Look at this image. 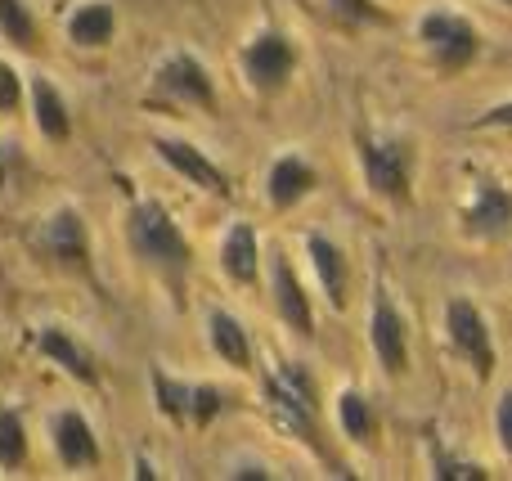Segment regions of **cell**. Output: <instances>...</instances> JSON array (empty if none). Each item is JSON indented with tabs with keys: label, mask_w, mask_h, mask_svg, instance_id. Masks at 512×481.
<instances>
[{
	"label": "cell",
	"mask_w": 512,
	"mask_h": 481,
	"mask_svg": "<svg viewBox=\"0 0 512 481\" xmlns=\"http://www.w3.org/2000/svg\"><path fill=\"white\" fill-rule=\"evenodd\" d=\"M212 347H216V356L225 360V365H234V369H248V360H252V347H248V333H243V324L234 320L230 311H212Z\"/></svg>",
	"instance_id": "obj_19"
},
{
	"label": "cell",
	"mask_w": 512,
	"mask_h": 481,
	"mask_svg": "<svg viewBox=\"0 0 512 481\" xmlns=\"http://www.w3.org/2000/svg\"><path fill=\"white\" fill-rule=\"evenodd\" d=\"M265 189H270V203L279 207V212H288L292 203H301V198L315 189V171H310L306 162L297 158V153H283V158L270 167V180H265Z\"/></svg>",
	"instance_id": "obj_14"
},
{
	"label": "cell",
	"mask_w": 512,
	"mask_h": 481,
	"mask_svg": "<svg viewBox=\"0 0 512 481\" xmlns=\"http://www.w3.org/2000/svg\"><path fill=\"white\" fill-rule=\"evenodd\" d=\"M135 477H140V481H149V477H158V473H153V464H149V459H135Z\"/></svg>",
	"instance_id": "obj_31"
},
{
	"label": "cell",
	"mask_w": 512,
	"mask_h": 481,
	"mask_svg": "<svg viewBox=\"0 0 512 481\" xmlns=\"http://www.w3.org/2000/svg\"><path fill=\"white\" fill-rule=\"evenodd\" d=\"M445 329H450L454 351H459V356L472 365V374L486 383V378L495 374V342H490L486 315H481L468 297H454V302L445 306Z\"/></svg>",
	"instance_id": "obj_4"
},
{
	"label": "cell",
	"mask_w": 512,
	"mask_h": 481,
	"mask_svg": "<svg viewBox=\"0 0 512 481\" xmlns=\"http://www.w3.org/2000/svg\"><path fill=\"white\" fill-rule=\"evenodd\" d=\"M495 432H499V446L508 450V459H512V387L504 396H499V410H495Z\"/></svg>",
	"instance_id": "obj_28"
},
{
	"label": "cell",
	"mask_w": 512,
	"mask_h": 481,
	"mask_svg": "<svg viewBox=\"0 0 512 481\" xmlns=\"http://www.w3.org/2000/svg\"><path fill=\"white\" fill-rule=\"evenodd\" d=\"M54 450H59L63 468H90V464H99L95 432H90V423L81 419L77 410L54 414Z\"/></svg>",
	"instance_id": "obj_11"
},
{
	"label": "cell",
	"mask_w": 512,
	"mask_h": 481,
	"mask_svg": "<svg viewBox=\"0 0 512 481\" xmlns=\"http://www.w3.org/2000/svg\"><path fill=\"white\" fill-rule=\"evenodd\" d=\"M131 248L140 252L149 266H158L171 284H180V275L189 270V243L180 234V225L167 216V207L144 198L131 207Z\"/></svg>",
	"instance_id": "obj_1"
},
{
	"label": "cell",
	"mask_w": 512,
	"mask_h": 481,
	"mask_svg": "<svg viewBox=\"0 0 512 481\" xmlns=\"http://www.w3.org/2000/svg\"><path fill=\"white\" fill-rule=\"evenodd\" d=\"M360 162H364V176H369V189L391 203H405L409 198V149L400 140H360Z\"/></svg>",
	"instance_id": "obj_5"
},
{
	"label": "cell",
	"mask_w": 512,
	"mask_h": 481,
	"mask_svg": "<svg viewBox=\"0 0 512 481\" xmlns=\"http://www.w3.org/2000/svg\"><path fill=\"white\" fill-rule=\"evenodd\" d=\"M234 477H248V481H261V477H270V473H265V468H239V473H234Z\"/></svg>",
	"instance_id": "obj_32"
},
{
	"label": "cell",
	"mask_w": 512,
	"mask_h": 481,
	"mask_svg": "<svg viewBox=\"0 0 512 481\" xmlns=\"http://www.w3.org/2000/svg\"><path fill=\"white\" fill-rule=\"evenodd\" d=\"M504 5H512V0H504Z\"/></svg>",
	"instance_id": "obj_34"
},
{
	"label": "cell",
	"mask_w": 512,
	"mask_h": 481,
	"mask_svg": "<svg viewBox=\"0 0 512 481\" xmlns=\"http://www.w3.org/2000/svg\"><path fill=\"white\" fill-rule=\"evenodd\" d=\"M32 104H36V126H41V135L63 140V135H68V113H63L59 90H54L45 77L32 81Z\"/></svg>",
	"instance_id": "obj_20"
},
{
	"label": "cell",
	"mask_w": 512,
	"mask_h": 481,
	"mask_svg": "<svg viewBox=\"0 0 512 481\" xmlns=\"http://www.w3.org/2000/svg\"><path fill=\"white\" fill-rule=\"evenodd\" d=\"M292 68H297V50H292V41L283 32H261L248 50H243V77H248L252 90H261V95L283 90Z\"/></svg>",
	"instance_id": "obj_6"
},
{
	"label": "cell",
	"mask_w": 512,
	"mask_h": 481,
	"mask_svg": "<svg viewBox=\"0 0 512 481\" xmlns=\"http://www.w3.org/2000/svg\"><path fill=\"white\" fill-rule=\"evenodd\" d=\"M270 275H274V306H279L283 324H288L292 333H301V338H310V329H315V324H310V302H306V293H301L297 275H292L288 257H274Z\"/></svg>",
	"instance_id": "obj_12"
},
{
	"label": "cell",
	"mask_w": 512,
	"mask_h": 481,
	"mask_svg": "<svg viewBox=\"0 0 512 481\" xmlns=\"http://www.w3.org/2000/svg\"><path fill=\"white\" fill-rule=\"evenodd\" d=\"M369 342H373V356H378V365L387 369L391 378H400L409 369V347H405V320H400V311L387 302V297H378L373 302V320H369Z\"/></svg>",
	"instance_id": "obj_9"
},
{
	"label": "cell",
	"mask_w": 512,
	"mask_h": 481,
	"mask_svg": "<svg viewBox=\"0 0 512 481\" xmlns=\"http://www.w3.org/2000/svg\"><path fill=\"white\" fill-rule=\"evenodd\" d=\"M418 41L432 50L441 72H463L481 50V36L472 27V18L454 14V9H427L418 18Z\"/></svg>",
	"instance_id": "obj_3"
},
{
	"label": "cell",
	"mask_w": 512,
	"mask_h": 481,
	"mask_svg": "<svg viewBox=\"0 0 512 481\" xmlns=\"http://www.w3.org/2000/svg\"><path fill=\"white\" fill-rule=\"evenodd\" d=\"M306 252H310V266H315L319 284H324L328 306H333V311H342V306H346V261H342V252H337V243H328L324 234H310Z\"/></svg>",
	"instance_id": "obj_15"
},
{
	"label": "cell",
	"mask_w": 512,
	"mask_h": 481,
	"mask_svg": "<svg viewBox=\"0 0 512 481\" xmlns=\"http://www.w3.org/2000/svg\"><path fill=\"white\" fill-rule=\"evenodd\" d=\"M27 455V437H23V419L14 410L0 414V468H18Z\"/></svg>",
	"instance_id": "obj_23"
},
{
	"label": "cell",
	"mask_w": 512,
	"mask_h": 481,
	"mask_svg": "<svg viewBox=\"0 0 512 481\" xmlns=\"http://www.w3.org/2000/svg\"><path fill=\"white\" fill-rule=\"evenodd\" d=\"M333 5L337 18H346V23H378V18H387L373 0H328Z\"/></svg>",
	"instance_id": "obj_26"
},
{
	"label": "cell",
	"mask_w": 512,
	"mask_h": 481,
	"mask_svg": "<svg viewBox=\"0 0 512 481\" xmlns=\"http://www.w3.org/2000/svg\"><path fill=\"white\" fill-rule=\"evenodd\" d=\"M477 131H490V126H512V104H499V108H490V113H481L477 122Z\"/></svg>",
	"instance_id": "obj_30"
},
{
	"label": "cell",
	"mask_w": 512,
	"mask_h": 481,
	"mask_svg": "<svg viewBox=\"0 0 512 481\" xmlns=\"http://www.w3.org/2000/svg\"><path fill=\"white\" fill-rule=\"evenodd\" d=\"M45 248H50V257H59L63 266H81L90 252L86 221H81L72 207H59V212L50 216V225H45Z\"/></svg>",
	"instance_id": "obj_13"
},
{
	"label": "cell",
	"mask_w": 512,
	"mask_h": 481,
	"mask_svg": "<svg viewBox=\"0 0 512 481\" xmlns=\"http://www.w3.org/2000/svg\"><path fill=\"white\" fill-rule=\"evenodd\" d=\"M18 95H23V81L9 63H0V108H18Z\"/></svg>",
	"instance_id": "obj_29"
},
{
	"label": "cell",
	"mask_w": 512,
	"mask_h": 481,
	"mask_svg": "<svg viewBox=\"0 0 512 481\" xmlns=\"http://www.w3.org/2000/svg\"><path fill=\"white\" fill-rule=\"evenodd\" d=\"M265 396H270L274 423H279L288 437L310 441V446H315V410H319V401H315V383H310L306 369L292 365V360H283V365L265 378Z\"/></svg>",
	"instance_id": "obj_2"
},
{
	"label": "cell",
	"mask_w": 512,
	"mask_h": 481,
	"mask_svg": "<svg viewBox=\"0 0 512 481\" xmlns=\"http://www.w3.org/2000/svg\"><path fill=\"white\" fill-rule=\"evenodd\" d=\"M153 396H158V410L171 414L176 423L194 419V387L176 383V378H167V374H153Z\"/></svg>",
	"instance_id": "obj_22"
},
{
	"label": "cell",
	"mask_w": 512,
	"mask_h": 481,
	"mask_svg": "<svg viewBox=\"0 0 512 481\" xmlns=\"http://www.w3.org/2000/svg\"><path fill=\"white\" fill-rule=\"evenodd\" d=\"M153 149H158V158L167 162V167H176L180 176L194 180L198 189H212V194H225V189H230V185H225V171L216 167L203 149H194V144L167 140V135H162V140H153Z\"/></svg>",
	"instance_id": "obj_10"
},
{
	"label": "cell",
	"mask_w": 512,
	"mask_h": 481,
	"mask_svg": "<svg viewBox=\"0 0 512 481\" xmlns=\"http://www.w3.org/2000/svg\"><path fill=\"white\" fill-rule=\"evenodd\" d=\"M0 185H5V158H0Z\"/></svg>",
	"instance_id": "obj_33"
},
{
	"label": "cell",
	"mask_w": 512,
	"mask_h": 481,
	"mask_svg": "<svg viewBox=\"0 0 512 481\" xmlns=\"http://www.w3.org/2000/svg\"><path fill=\"white\" fill-rule=\"evenodd\" d=\"M113 5L108 0H90V5H81L77 14L68 18V36L77 45H90V50H104L108 41H113Z\"/></svg>",
	"instance_id": "obj_18"
},
{
	"label": "cell",
	"mask_w": 512,
	"mask_h": 481,
	"mask_svg": "<svg viewBox=\"0 0 512 481\" xmlns=\"http://www.w3.org/2000/svg\"><path fill=\"white\" fill-rule=\"evenodd\" d=\"M0 32H5L14 45L36 41V23H32V14H27L23 0H0Z\"/></svg>",
	"instance_id": "obj_24"
},
{
	"label": "cell",
	"mask_w": 512,
	"mask_h": 481,
	"mask_svg": "<svg viewBox=\"0 0 512 481\" xmlns=\"http://www.w3.org/2000/svg\"><path fill=\"white\" fill-rule=\"evenodd\" d=\"M36 347L45 351V356L54 360V365H63L72 378H81V383H95V360H90L86 347H77V342L68 338V329H59V324H45L41 333H36Z\"/></svg>",
	"instance_id": "obj_16"
},
{
	"label": "cell",
	"mask_w": 512,
	"mask_h": 481,
	"mask_svg": "<svg viewBox=\"0 0 512 481\" xmlns=\"http://www.w3.org/2000/svg\"><path fill=\"white\" fill-rule=\"evenodd\" d=\"M221 392L216 387H194V423L203 428V423H212L216 414H221Z\"/></svg>",
	"instance_id": "obj_27"
},
{
	"label": "cell",
	"mask_w": 512,
	"mask_h": 481,
	"mask_svg": "<svg viewBox=\"0 0 512 481\" xmlns=\"http://www.w3.org/2000/svg\"><path fill=\"white\" fill-rule=\"evenodd\" d=\"M256 266H261V248H256V230L252 225H234L221 243V270L234 284H252Z\"/></svg>",
	"instance_id": "obj_17"
},
{
	"label": "cell",
	"mask_w": 512,
	"mask_h": 481,
	"mask_svg": "<svg viewBox=\"0 0 512 481\" xmlns=\"http://www.w3.org/2000/svg\"><path fill=\"white\" fill-rule=\"evenodd\" d=\"M337 423H342V432L355 441V446H369L373 441V410H369V401H364L360 392H342L337 396Z\"/></svg>",
	"instance_id": "obj_21"
},
{
	"label": "cell",
	"mask_w": 512,
	"mask_h": 481,
	"mask_svg": "<svg viewBox=\"0 0 512 481\" xmlns=\"http://www.w3.org/2000/svg\"><path fill=\"white\" fill-rule=\"evenodd\" d=\"M432 477H441V481H486V473H481L477 464H468V459H450V455H441V450L432 455Z\"/></svg>",
	"instance_id": "obj_25"
},
{
	"label": "cell",
	"mask_w": 512,
	"mask_h": 481,
	"mask_svg": "<svg viewBox=\"0 0 512 481\" xmlns=\"http://www.w3.org/2000/svg\"><path fill=\"white\" fill-rule=\"evenodd\" d=\"M153 86H158V95L180 99V104H198V108L216 104L212 77H207V68L194 59V54H171V59L153 72Z\"/></svg>",
	"instance_id": "obj_8"
},
{
	"label": "cell",
	"mask_w": 512,
	"mask_h": 481,
	"mask_svg": "<svg viewBox=\"0 0 512 481\" xmlns=\"http://www.w3.org/2000/svg\"><path fill=\"white\" fill-rule=\"evenodd\" d=\"M463 230L472 239H504L512 230V194L499 180H477L472 189V203L463 212Z\"/></svg>",
	"instance_id": "obj_7"
}]
</instances>
